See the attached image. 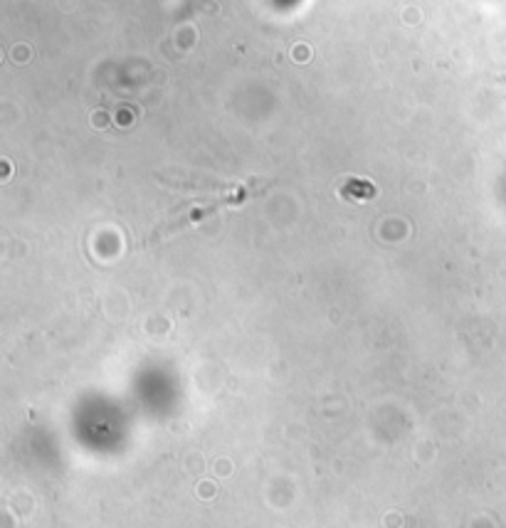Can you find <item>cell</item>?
I'll return each mask as SVG.
<instances>
[{
    "mask_svg": "<svg viewBox=\"0 0 506 528\" xmlns=\"http://www.w3.org/2000/svg\"><path fill=\"white\" fill-rule=\"evenodd\" d=\"M341 196L348 200H368L375 196V186H371L368 180H348L341 188Z\"/></svg>",
    "mask_w": 506,
    "mask_h": 528,
    "instance_id": "1",
    "label": "cell"
}]
</instances>
